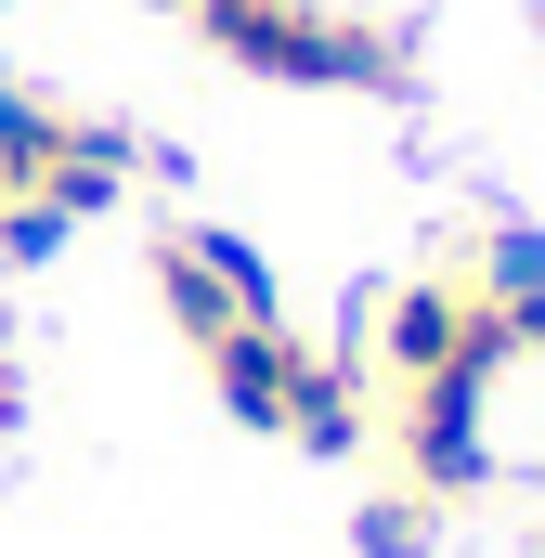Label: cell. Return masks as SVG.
Here are the masks:
<instances>
[{
	"label": "cell",
	"mask_w": 545,
	"mask_h": 558,
	"mask_svg": "<svg viewBox=\"0 0 545 558\" xmlns=\"http://www.w3.org/2000/svg\"><path fill=\"white\" fill-rule=\"evenodd\" d=\"M143 274H156L169 338L195 351V377L221 390L234 428H261V441H286V454H364V441H377L364 364L325 351V338L272 299V274H261L247 234H221V221H156Z\"/></svg>",
	"instance_id": "obj_1"
},
{
	"label": "cell",
	"mask_w": 545,
	"mask_h": 558,
	"mask_svg": "<svg viewBox=\"0 0 545 558\" xmlns=\"http://www.w3.org/2000/svg\"><path fill=\"white\" fill-rule=\"evenodd\" d=\"M195 52L272 92H338V105H403L415 92V26L364 0H156Z\"/></svg>",
	"instance_id": "obj_2"
},
{
	"label": "cell",
	"mask_w": 545,
	"mask_h": 558,
	"mask_svg": "<svg viewBox=\"0 0 545 558\" xmlns=\"http://www.w3.org/2000/svg\"><path fill=\"white\" fill-rule=\"evenodd\" d=\"M143 182V143L39 78H0V208H52V221H105Z\"/></svg>",
	"instance_id": "obj_3"
},
{
	"label": "cell",
	"mask_w": 545,
	"mask_h": 558,
	"mask_svg": "<svg viewBox=\"0 0 545 558\" xmlns=\"http://www.w3.org/2000/svg\"><path fill=\"white\" fill-rule=\"evenodd\" d=\"M455 260H468V286L494 299L507 351H520V364H545V234H533V221H481Z\"/></svg>",
	"instance_id": "obj_4"
},
{
	"label": "cell",
	"mask_w": 545,
	"mask_h": 558,
	"mask_svg": "<svg viewBox=\"0 0 545 558\" xmlns=\"http://www.w3.org/2000/svg\"><path fill=\"white\" fill-rule=\"evenodd\" d=\"M428 533H441V520H428L415 494H390V481H377V507H364V533H351V546H364V558H428Z\"/></svg>",
	"instance_id": "obj_5"
},
{
	"label": "cell",
	"mask_w": 545,
	"mask_h": 558,
	"mask_svg": "<svg viewBox=\"0 0 545 558\" xmlns=\"http://www.w3.org/2000/svg\"><path fill=\"white\" fill-rule=\"evenodd\" d=\"M13 416H26V364H13V312H0V441H13Z\"/></svg>",
	"instance_id": "obj_6"
},
{
	"label": "cell",
	"mask_w": 545,
	"mask_h": 558,
	"mask_svg": "<svg viewBox=\"0 0 545 558\" xmlns=\"http://www.w3.org/2000/svg\"><path fill=\"white\" fill-rule=\"evenodd\" d=\"M533 558H545V546H533Z\"/></svg>",
	"instance_id": "obj_7"
}]
</instances>
